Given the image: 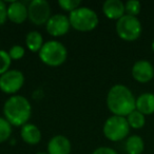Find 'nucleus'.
<instances>
[{
    "instance_id": "nucleus-1",
    "label": "nucleus",
    "mask_w": 154,
    "mask_h": 154,
    "mask_svg": "<svg viewBox=\"0 0 154 154\" xmlns=\"http://www.w3.org/2000/svg\"><path fill=\"white\" fill-rule=\"evenodd\" d=\"M107 107L113 115L127 117L136 110V98L128 87L115 85L108 92Z\"/></svg>"
},
{
    "instance_id": "nucleus-2",
    "label": "nucleus",
    "mask_w": 154,
    "mask_h": 154,
    "mask_svg": "<svg viewBox=\"0 0 154 154\" xmlns=\"http://www.w3.org/2000/svg\"><path fill=\"white\" fill-rule=\"evenodd\" d=\"M5 118L13 127H22L28 124L32 115V107L26 97L12 95L3 105Z\"/></svg>"
},
{
    "instance_id": "nucleus-3",
    "label": "nucleus",
    "mask_w": 154,
    "mask_h": 154,
    "mask_svg": "<svg viewBox=\"0 0 154 154\" xmlns=\"http://www.w3.org/2000/svg\"><path fill=\"white\" fill-rule=\"evenodd\" d=\"M71 28L79 32H90L98 26V16L96 12L88 7H80L69 15Z\"/></svg>"
},
{
    "instance_id": "nucleus-4",
    "label": "nucleus",
    "mask_w": 154,
    "mask_h": 154,
    "mask_svg": "<svg viewBox=\"0 0 154 154\" xmlns=\"http://www.w3.org/2000/svg\"><path fill=\"white\" fill-rule=\"evenodd\" d=\"M40 60L49 66H59L66 60L68 51L61 42L57 40H50L45 42L38 52Z\"/></svg>"
},
{
    "instance_id": "nucleus-5",
    "label": "nucleus",
    "mask_w": 154,
    "mask_h": 154,
    "mask_svg": "<svg viewBox=\"0 0 154 154\" xmlns=\"http://www.w3.org/2000/svg\"><path fill=\"white\" fill-rule=\"evenodd\" d=\"M103 135L111 141H120L130 132V126L126 117L112 115L103 124Z\"/></svg>"
},
{
    "instance_id": "nucleus-6",
    "label": "nucleus",
    "mask_w": 154,
    "mask_h": 154,
    "mask_svg": "<svg viewBox=\"0 0 154 154\" xmlns=\"http://www.w3.org/2000/svg\"><path fill=\"white\" fill-rule=\"evenodd\" d=\"M116 33L126 41H134L141 34V23L137 17L124 15L116 22Z\"/></svg>"
},
{
    "instance_id": "nucleus-7",
    "label": "nucleus",
    "mask_w": 154,
    "mask_h": 154,
    "mask_svg": "<svg viewBox=\"0 0 154 154\" xmlns=\"http://www.w3.org/2000/svg\"><path fill=\"white\" fill-rule=\"evenodd\" d=\"M51 5L45 0H33L28 5L29 19L35 26L47 24L51 18Z\"/></svg>"
},
{
    "instance_id": "nucleus-8",
    "label": "nucleus",
    "mask_w": 154,
    "mask_h": 154,
    "mask_svg": "<svg viewBox=\"0 0 154 154\" xmlns=\"http://www.w3.org/2000/svg\"><path fill=\"white\" fill-rule=\"evenodd\" d=\"M24 85V76L18 70H9L0 76V90L9 95L17 93Z\"/></svg>"
},
{
    "instance_id": "nucleus-9",
    "label": "nucleus",
    "mask_w": 154,
    "mask_h": 154,
    "mask_svg": "<svg viewBox=\"0 0 154 154\" xmlns=\"http://www.w3.org/2000/svg\"><path fill=\"white\" fill-rule=\"evenodd\" d=\"M71 24L69 17L63 14H56L51 16L45 24L47 32L54 37H60L66 35L70 31Z\"/></svg>"
},
{
    "instance_id": "nucleus-10",
    "label": "nucleus",
    "mask_w": 154,
    "mask_h": 154,
    "mask_svg": "<svg viewBox=\"0 0 154 154\" xmlns=\"http://www.w3.org/2000/svg\"><path fill=\"white\" fill-rule=\"evenodd\" d=\"M132 76L136 82L146 84L154 77V68L147 60H138L132 66Z\"/></svg>"
},
{
    "instance_id": "nucleus-11",
    "label": "nucleus",
    "mask_w": 154,
    "mask_h": 154,
    "mask_svg": "<svg viewBox=\"0 0 154 154\" xmlns=\"http://www.w3.org/2000/svg\"><path fill=\"white\" fill-rule=\"evenodd\" d=\"M72 150L71 141L64 135H55L48 143V154H70Z\"/></svg>"
},
{
    "instance_id": "nucleus-12",
    "label": "nucleus",
    "mask_w": 154,
    "mask_h": 154,
    "mask_svg": "<svg viewBox=\"0 0 154 154\" xmlns=\"http://www.w3.org/2000/svg\"><path fill=\"white\" fill-rule=\"evenodd\" d=\"M29 18L28 7L20 1H12L8 7V19L13 23H23Z\"/></svg>"
},
{
    "instance_id": "nucleus-13",
    "label": "nucleus",
    "mask_w": 154,
    "mask_h": 154,
    "mask_svg": "<svg viewBox=\"0 0 154 154\" xmlns=\"http://www.w3.org/2000/svg\"><path fill=\"white\" fill-rule=\"evenodd\" d=\"M103 12L105 16L112 20H119L124 15L125 3L120 0H107L103 5Z\"/></svg>"
},
{
    "instance_id": "nucleus-14",
    "label": "nucleus",
    "mask_w": 154,
    "mask_h": 154,
    "mask_svg": "<svg viewBox=\"0 0 154 154\" xmlns=\"http://www.w3.org/2000/svg\"><path fill=\"white\" fill-rule=\"evenodd\" d=\"M20 136L26 143L34 146L39 143V141L41 140V131L39 130V128L36 125L28 122L21 127Z\"/></svg>"
},
{
    "instance_id": "nucleus-15",
    "label": "nucleus",
    "mask_w": 154,
    "mask_h": 154,
    "mask_svg": "<svg viewBox=\"0 0 154 154\" xmlns=\"http://www.w3.org/2000/svg\"><path fill=\"white\" fill-rule=\"evenodd\" d=\"M136 110L143 115H150L154 113V94L143 93L136 98Z\"/></svg>"
},
{
    "instance_id": "nucleus-16",
    "label": "nucleus",
    "mask_w": 154,
    "mask_h": 154,
    "mask_svg": "<svg viewBox=\"0 0 154 154\" xmlns=\"http://www.w3.org/2000/svg\"><path fill=\"white\" fill-rule=\"evenodd\" d=\"M125 149L128 154H141L145 149L143 139L138 135H131L127 138Z\"/></svg>"
},
{
    "instance_id": "nucleus-17",
    "label": "nucleus",
    "mask_w": 154,
    "mask_h": 154,
    "mask_svg": "<svg viewBox=\"0 0 154 154\" xmlns=\"http://www.w3.org/2000/svg\"><path fill=\"white\" fill-rule=\"evenodd\" d=\"M26 45L30 51L39 52L42 45H45L42 35L38 31H31L26 36Z\"/></svg>"
},
{
    "instance_id": "nucleus-18",
    "label": "nucleus",
    "mask_w": 154,
    "mask_h": 154,
    "mask_svg": "<svg viewBox=\"0 0 154 154\" xmlns=\"http://www.w3.org/2000/svg\"><path fill=\"white\" fill-rule=\"evenodd\" d=\"M127 120L130 126V128L133 129H141L146 124V118L143 113H140L137 110H134L132 113H130L127 116Z\"/></svg>"
},
{
    "instance_id": "nucleus-19",
    "label": "nucleus",
    "mask_w": 154,
    "mask_h": 154,
    "mask_svg": "<svg viewBox=\"0 0 154 154\" xmlns=\"http://www.w3.org/2000/svg\"><path fill=\"white\" fill-rule=\"evenodd\" d=\"M12 125L5 117H0V143H5L12 135Z\"/></svg>"
},
{
    "instance_id": "nucleus-20",
    "label": "nucleus",
    "mask_w": 154,
    "mask_h": 154,
    "mask_svg": "<svg viewBox=\"0 0 154 154\" xmlns=\"http://www.w3.org/2000/svg\"><path fill=\"white\" fill-rule=\"evenodd\" d=\"M141 5L137 0H129L125 3V11H126V15L133 16L136 17L139 13H140Z\"/></svg>"
},
{
    "instance_id": "nucleus-21",
    "label": "nucleus",
    "mask_w": 154,
    "mask_h": 154,
    "mask_svg": "<svg viewBox=\"0 0 154 154\" xmlns=\"http://www.w3.org/2000/svg\"><path fill=\"white\" fill-rule=\"evenodd\" d=\"M12 59L9 55V52L5 50H0V76L10 70Z\"/></svg>"
},
{
    "instance_id": "nucleus-22",
    "label": "nucleus",
    "mask_w": 154,
    "mask_h": 154,
    "mask_svg": "<svg viewBox=\"0 0 154 154\" xmlns=\"http://www.w3.org/2000/svg\"><path fill=\"white\" fill-rule=\"evenodd\" d=\"M80 1L79 0H59L58 1V5L61 8L63 11L66 12H73L76 9L80 8Z\"/></svg>"
},
{
    "instance_id": "nucleus-23",
    "label": "nucleus",
    "mask_w": 154,
    "mask_h": 154,
    "mask_svg": "<svg viewBox=\"0 0 154 154\" xmlns=\"http://www.w3.org/2000/svg\"><path fill=\"white\" fill-rule=\"evenodd\" d=\"M24 48L19 45H13L9 51V55L12 60H20L24 56Z\"/></svg>"
},
{
    "instance_id": "nucleus-24",
    "label": "nucleus",
    "mask_w": 154,
    "mask_h": 154,
    "mask_svg": "<svg viewBox=\"0 0 154 154\" xmlns=\"http://www.w3.org/2000/svg\"><path fill=\"white\" fill-rule=\"evenodd\" d=\"M8 19V7L3 1L0 0V26L5 23Z\"/></svg>"
},
{
    "instance_id": "nucleus-25",
    "label": "nucleus",
    "mask_w": 154,
    "mask_h": 154,
    "mask_svg": "<svg viewBox=\"0 0 154 154\" xmlns=\"http://www.w3.org/2000/svg\"><path fill=\"white\" fill-rule=\"evenodd\" d=\"M92 154H117V152L109 147H99L95 149Z\"/></svg>"
},
{
    "instance_id": "nucleus-26",
    "label": "nucleus",
    "mask_w": 154,
    "mask_h": 154,
    "mask_svg": "<svg viewBox=\"0 0 154 154\" xmlns=\"http://www.w3.org/2000/svg\"><path fill=\"white\" fill-rule=\"evenodd\" d=\"M151 47H152V51H153V53H154V40L152 41V45H151Z\"/></svg>"
},
{
    "instance_id": "nucleus-27",
    "label": "nucleus",
    "mask_w": 154,
    "mask_h": 154,
    "mask_svg": "<svg viewBox=\"0 0 154 154\" xmlns=\"http://www.w3.org/2000/svg\"><path fill=\"white\" fill-rule=\"evenodd\" d=\"M37 154H48V153H45V152H39V153H37Z\"/></svg>"
}]
</instances>
